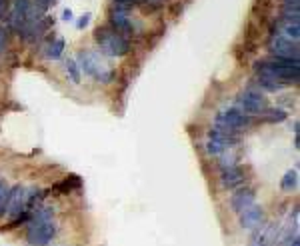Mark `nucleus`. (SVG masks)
<instances>
[{
    "label": "nucleus",
    "mask_w": 300,
    "mask_h": 246,
    "mask_svg": "<svg viewBox=\"0 0 300 246\" xmlns=\"http://www.w3.org/2000/svg\"><path fill=\"white\" fill-rule=\"evenodd\" d=\"M222 184L228 188V190H234V188H238L242 182H244V174H242V170L234 164V166H226V168H222Z\"/></svg>",
    "instance_id": "13"
},
{
    "label": "nucleus",
    "mask_w": 300,
    "mask_h": 246,
    "mask_svg": "<svg viewBox=\"0 0 300 246\" xmlns=\"http://www.w3.org/2000/svg\"><path fill=\"white\" fill-rule=\"evenodd\" d=\"M298 16H300L298 6H286V10H284V18H286V22H298Z\"/></svg>",
    "instance_id": "22"
},
{
    "label": "nucleus",
    "mask_w": 300,
    "mask_h": 246,
    "mask_svg": "<svg viewBox=\"0 0 300 246\" xmlns=\"http://www.w3.org/2000/svg\"><path fill=\"white\" fill-rule=\"evenodd\" d=\"M126 8H128V6L118 4V6L112 10V14H110L112 28H114L116 32H120V34H130V30H132V22H130V16H128Z\"/></svg>",
    "instance_id": "11"
},
{
    "label": "nucleus",
    "mask_w": 300,
    "mask_h": 246,
    "mask_svg": "<svg viewBox=\"0 0 300 246\" xmlns=\"http://www.w3.org/2000/svg\"><path fill=\"white\" fill-rule=\"evenodd\" d=\"M250 246H262V226L256 228V232H254L252 240H250Z\"/></svg>",
    "instance_id": "25"
},
{
    "label": "nucleus",
    "mask_w": 300,
    "mask_h": 246,
    "mask_svg": "<svg viewBox=\"0 0 300 246\" xmlns=\"http://www.w3.org/2000/svg\"><path fill=\"white\" fill-rule=\"evenodd\" d=\"M256 72H258V76H270L284 86L300 80V68H296V66H278L274 62H258Z\"/></svg>",
    "instance_id": "3"
},
{
    "label": "nucleus",
    "mask_w": 300,
    "mask_h": 246,
    "mask_svg": "<svg viewBox=\"0 0 300 246\" xmlns=\"http://www.w3.org/2000/svg\"><path fill=\"white\" fill-rule=\"evenodd\" d=\"M282 36H286V38L298 42V36H300V26H298V22H286V24H284Z\"/></svg>",
    "instance_id": "21"
},
{
    "label": "nucleus",
    "mask_w": 300,
    "mask_h": 246,
    "mask_svg": "<svg viewBox=\"0 0 300 246\" xmlns=\"http://www.w3.org/2000/svg\"><path fill=\"white\" fill-rule=\"evenodd\" d=\"M28 10H30V0H14L12 10H10V28L14 32H22L24 26L28 24Z\"/></svg>",
    "instance_id": "7"
},
{
    "label": "nucleus",
    "mask_w": 300,
    "mask_h": 246,
    "mask_svg": "<svg viewBox=\"0 0 300 246\" xmlns=\"http://www.w3.org/2000/svg\"><path fill=\"white\" fill-rule=\"evenodd\" d=\"M8 198H10V186H8L4 180H0V216L6 214Z\"/></svg>",
    "instance_id": "18"
},
{
    "label": "nucleus",
    "mask_w": 300,
    "mask_h": 246,
    "mask_svg": "<svg viewBox=\"0 0 300 246\" xmlns=\"http://www.w3.org/2000/svg\"><path fill=\"white\" fill-rule=\"evenodd\" d=\"M240 226L244 230H256L264 226V210L258 204H250L240 212Z\"/></svg>",
    "instance_id": "9"
},
{
    "label": "nucleus",
    "mask_w": 300,
    "mask_h": 246,
    "mask_svg": "<svg viewBox=\"0 0 300 246\" xmlns=\"http://www.w3.org/2000/svg\"><path fill=\"white\" fill-rule=\"evenodd\" d=\"M80 184H82V180H80L78 176H68V178H64L62 182L54 184V186H52V190H54V192H58V194H68L70 190L80 188Z\"/></svg>",
    "instance_id": "14"
},
{
    "label": "nucleus",
    "mask_w": 300,
    "mask_h": 246,
    "mask_svg": "<svg viewBox=\"0 0 300 246\" xmlns=\"http://www.w3.org/2000/svg\"><path fill=\"white\" fill-rule=\"evenodd\" d=\"M4 6H6V0H0V18L4 14Z\"/></svg>",
    "instance_id": "28"
},
{
    "label": "nucleus",
    "mask_w": 300,
    "mask_h": 246,
    "mask_svg": "<svg viewBox=\"0 0 300 246\" xmlns=\"http://www.w3.org/2000/svg\"><path fill=\"white\" fill-rule=\"evenodd\" d=\"M286 6H298V0H284Z\"/></svg>",
    "instance_id": "29"
},
{
    "label": "nucleus",
    "mask_w": 300,
    "mask_h": 246,
    "mask_svg": "<svg viewBox=\"0 0 300 246\" xmlns=\"http://www.w3.org/2000/svg\"><path fill=\"white\" fill-rule=\"evenodd\" d=\"M236 108H238L240 112L248 114V116H254V114H262V112L268 108V102H266V98H264L260 92H256V90H246V92H242V94L238 96Z\"/></svg>",
    "instance_id": "5"
},
{
    "label": "nucleus",
    "mask_w": 300,
    "mask_h": 246,
    "mask_svg": "<svg viewBox=\"0 0 300 246\" xmlns=\"http://www.w3.org/2000/svg\"><path fill=\"white\" fill-rule=\"evenodd\" d=\"M72 18H74V16H72V10H70V8H66V10L62 12V20H66V22H70Z\"/></svg>",
    "instance_id": "27"
},
{
    "label": "nucleus",
    "mask_w": 300,
    "mask_h": 246,
    "mask_svg": "<svg viewBox=\"0 0 300 246\" xmlns=\"http://www.w3.org/2000/svg\"><path fill=\"white\" fill-rule=\"evenodd\" d=\"M146 2H162V0H146Z\"/></svg>",
    "instance_id": "30"
},
{
    "label": "nucleus",
    "mask_w": 300,
    "mask_h": 246,
    "mask_svg": "<svg viewBox=\"0 0 300 246\" xmlns=\"http://www.w3.org/2000/svg\"><path fill=\"white\" fill-rule=\"evenodd\" d=\"M88 24H90V14L86 12V14H82V16L78 18V22H76V26H78L80 30H84V28H86Z\"/></svg>",
    "instance_id": "26"
},
{
    "label": "nucleus",
    "mask_w": 300,
    "mask_h": 246,
    "mask_svg": "<svg viewBox=\"0 0 300 246\" xmlns=\"http://www.w3.org/2000/svg\"><path fill=\"white\" fill-rule=\"evenodd\" d=\"M78 68L86 74V76H92L94 80H98V82H110L112 78H114V72L112 70H108L102 62H100V58L94 54V52H90V50H80L78 52Z\"/></svg>",
    "instance_id": "2"
},
{
    "label": "nucleus",
    "mask_w": 300,
    "mask_h": 246,
    "mask_svg": "<svg viewBox=\"0 0 300 246\" xmlns=\"http://www.w3.org/2000/svg\"><path fill=\"white\" fill-rule=\"evenodd\" d=\"M256 202V194L250 190V188H240L232 198H230V206H232V210L234 212H242L244 208H248L250 204H254Z\"/></svg>",
    "instance_id": "12"
},
{
    "label": "nucleus",
    "mask_w": 300,
    "mask_h": 246,
    "mask_svg": "<svg viewBox=\"0 0 300 246\" xmlns=\"http://www.w3.org/2000/svg\"><path fill=\"white\" fill-rule=\"evenodd\" d=\"M262 114H264L266 122H284L286 120V112L282 108H266Z\"/></svg>",
    "instance_id": "19"
},
{
    "label": "nucleus",
    "mask_w": 300,
    "mask_h": 246,
    "mask_svg": "<svg viewBox=\"0 0 300 246\" xmlns=\"http://www.w3.org/2000/svg\"><path fill=\"white\" fill-rule=\"evenodd\" d=\"M56 234V222L50 220H42V222H28V246H48L50 240Z\"/></svg>",
    "instance_id": "4"
},
{
    "label": "nucleus",
    "mask_w": 300,
    "mask_h": 246,
    "mask_svg": "<svg viewBox=\"0 0 300 246\" xmlns=\"http://www.w3.org/2000/svg\"><path fill=\"white\" fill-rule=\"evenodd\" d=\"M62 52H64V38L52 40V42L48 44V48H46V56H48L50 60H58V58L62 56Z\"/></svg>",
    "instance_id": "16"
},
{
    "label": "nucleus",
    "mask_w": 300,
    "mask_h": 246,
    "mask_svg": "<svg viewBox=\"0 0 300 246\" xmlns=\"http://www.w3.org/2000/svg\"><path fill=\"white\" fill-rule=\"evenodd\" d=\"M28 192H30V190H26V188H22V186L10 188V198H8L6 214L16 216V214H20L22 210H26V204H28Z\"/></svg>",
    "instance_id": "10"
},
{
    "label": "nucleus",
    "mask_w": 300,
    "mask_h": 246,
    "mask_svg": "<svg viewBox=\"0 0 300 246\" xmlns=\"http://www.w3.org/2000/svg\"><path fill=\"white\" fill-rule=\"evenodd\" d=\"M270 52L274 56H282V58H298V42H294L282 34H276L270 40Z\"/></svg>",
    "instance_id": "8"
},
{
    "label": "nucleus",
    "mask_w": 300,
    "mask_h": 246,
    "mask_svg": "<svg viewBox=\"0 0 300 246\" xmlns=\"http://www.w3.org/2000/svg\"><path fill=\"white\" fill-rule=\"evenodd\" d=\"M94 38H96V42L100 44V50L106 56H126L130 52V44L124 38V34L116 32L114 28H108V26L100 28L98 26L96 32H94Z\"/></svg>",
    "instance_id": "1"
},
{
    "label": "nucleus",
    "mask_w": 300,
    "mask_h": 246,
    "mask_svg": "<svg viewBox=\"0 0 300 246\" xmlns=\"http://www.w3.org/2000/svg\"><path fill=\"white\" fill-rule=\"evenodd\" d=\"M64 70H66V74H68V78H70L72 84H80V68H78L76 60L68 58V60L64 62Z\"/></svg>",
    "instance_id": "17"
},
{
    "label": "nucleus",
    "mask_w": 300,
    "mask_h": 246,
    "mask_svg": "<svg viewBox=\"0 0 300 246\" xmlns=\"http://www.w3.org/2000/svg\"><path fill=\"white\" fill-rule=\"evenodd\" d=\"M30 2L40 10V12H44L46 14V10L50 8V4H54V0H30Z\"/></svg>",
    "instance_id": "24"
},
{
    "label": "nucleus",
    "mask_w": 300,
    "mask_h": 246,
    "mask_svg": "<svg viewBox=\"0 0 300 246\" xmlns=\"http://www.w3.org/2000/svg\"><path fill=\"white\" fill-rule=\"evenodd\" d=\"M216 120L222 122V124H226V126H228L230 130H234V132L244 130V128H248V126L252 124V118H250L248 114L240 112L238 108H228V110L220 112V114L216 116Z\"/></svg>",
    "instance_id": "6"
},
{
    "label": "nucleus",
    "mask_w": 300,
    "mask_h": 246,
    "mask_svg": "<svg viewBox=\"0 0 300 246\" xmlns=\"http://www.w3.org/2000/svg\"><path fill=\"white\" fill-rule=\"evenodd\" d=\"M298 186V172L296 170H288L284 176H282V182H280V188L284 192H294Z\"/></svg>",
    "instance_id": "15"
},
{
    "label": "nucleus",
    "mask_w": 300,
    "mask_h": 246,
    "mask_svg": "<svg viewBox=\"0 0 300 246\" xmlns=\"http://www.w3.org/2000/svg\"><path fill=\"white\" fill-rule=\"evenodd\" d=\"M258 84H260L264 90H270V92H276V90H282V88H284V84L276 82V80L270 78V76H258Z\"/></svg>",
    "instance_id": "20"
},
{
    "label": "nucleus",
    "mask_w": 300,
    "mask_h": 246,
    "mask_svg": "<svg viewBox=\"0 0 300 246\" xmlns=\"http://www.w3.org/2000/svg\"><path fill=\"white\" fill-rule=\"evenodd\" d=\"M6 46H8V30L0 24V54L6 50Z\"/></svg>",
    "instance_id": "23"
}]
</instances>
